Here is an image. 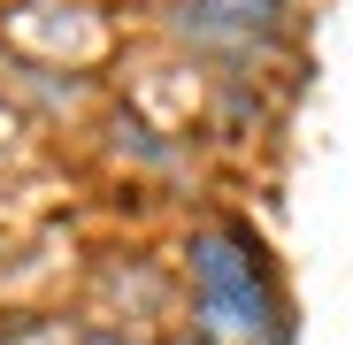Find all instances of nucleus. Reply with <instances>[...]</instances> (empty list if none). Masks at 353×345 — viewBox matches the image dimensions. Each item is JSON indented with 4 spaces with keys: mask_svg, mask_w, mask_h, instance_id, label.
Segmentation results:
<instances>
[{
    "mask_svg": "<svg viewBox=\"0 0 353 345\" xmlns=\"http://www.w3.org/2000/svg\"><path fill=\"white\" fill-rule=\"evenodd\" d=\"M192 300H200V322L230 345H292L269 261L239 222H215L192 238Z\"/></svg>",
    "mask_w": 353,
    "mask_h": 345,
    "instance_id": "1",
    "label": "nucleus"
}]
</instances>
